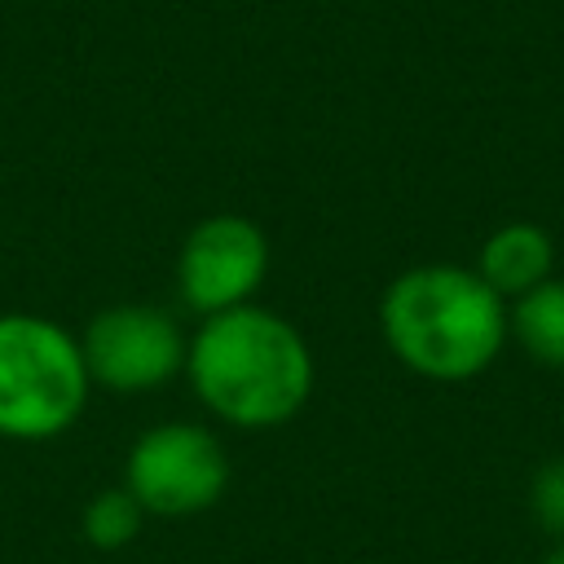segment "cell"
Instances as JSON below:
<instances>
[{"mask_svg":"<svg viewBox=\"0 0 564 564\" xmlns=\"http://www.w3.org/2000/svg\"><path fill=\"white\" fill-rule=\"evenodd\" d=\"M269 278V238L238 212L203 216L176 251V295L189 313L216 317L256 304Z\"/></svg>","mask_w":564,"mask_h":564,"instance_id":"cell-6","label":"cell"},{"mask_svg":"<svg viewBox=\"0 0 564 564\" xmlns=\"http://www.w3.org/2000/svg\"><path fill=\"white\" fill-rule=\"evenodd\" d=\"M141 520H145L141 502L119 485V489H101V494L88 498L79 529H84L88 546H97V551H123L128 542H137Z\"/></svg>","mask_w":564,"mask_h":564,"instance_id":"cell-9","label":"cell"},{"mask_svg":"<svg viewBox=\"0 0 564 564\" xmlns=\"http://www.w3.org/2000/svg\"><path fill=\"white\" fill-rule=\"evenodd\" d=\"M542 564H564V542H555V551H551Z\"/></svg>","mask_w":564,"mask_h":564,"instance_id":"cell-11","label":"cell"},{"mask_svg":"<svg viewBox=\"0 0 564 564\" xmlns=\"http://www.w3.org/2000/svg\"><path fill=\"white\" fill-rule=\"evenodd\" d=\"M84 366L93 388H106L115 397L159 392L176 375H185L189 335L181 330L176 313L163 304H110L97 308L79 335Z\"/></svg>","mask_w":564,"mask_h":564,"instance_id":"cell-5","label":"cell"},{"mask_svg":"<svg viewBox=\"0 0 564 564\" xmlns=\"http://www.w3.org/2000/svg\"><path fill=\"white\" fill-rule=\"evenodd\" d=\"M379 335L388 352L436 383L485 375L511 339L507 300L467 264H414L383 286Z\"/></svg>","mask_w":564,"mask_h":564,"instance_id":"cell-2","label":"cell"},{"mask_svg":"<svg viewBox=\"0 0 564 564\" xmlns=\"http://www.w3.org/2000/svg\"><path fill=\"white\" fill-rule=\"evenodd\" d=\"M229 485V458L212 427L167 419L145 427L123 458V489L145 516H198L220 502Z\"/></svg>","mask_w":564,"mask_h":564,"instance_id":"cell-4","label":"cell"},{"mask_svg":"<svg viewBox=\"0 0 564 564\" xmlns=\"http://www.w3.org/2000/svg\"><path fill=\"white\" fill-rule=\"evenodd\" d=\"M529 511L542 533L564 542V458H546L529 480Z\"/></svg>","mask_w":564,"mask_h":564,"instance_id":"cell-10","label":"cell"},{"mask_svg":"<svg viewBox=\"0 0 564 564\" xmlns=\"http://www.w3.org/2000/svg\"><path fill=\"white\" fill-rule=\"evenodd\" d=\"M93 392L79 335L44 313H0V436L53 441Z\"/></svg>","mask_w":564,"mask_h":564,"instance_id":"cell-3","label":"cell"},{"mask_svg":"<svg viewBox=\"0 0 564 564\" xmlns=\"http://www.w3.org/2000/svg\"><path fill=\"white\" fill-rule=\"evenodd\" d=\"M511 339L551 370H564V278H546L507 304Z\"/></svg>","mask_w":564,"mask_h":564,"instance_id":"cell-8","label":"cell"},{"mask_svg":"<svg viewBox=\"0 0 564 564\" xmlns=\"http://www.w3.org/2000/svg\"><path fill=\"white\" fill-rule=\"evenodd\" d=\"M185 379L212 419L242 432H269L308 405L317 366L300 326L264 304H242L198 322L185 352Z\"/></svg>","mask_w":564,"mask_h":564,"instance_id":"cell-1","label":"cell"},{"mask_svg":"<svg viewBox=\"0 0 564 564\" xmlns=\"http://www.w3.org/2000/svg\"><path fill=\"white\" fill-rule=\"evenodd\" d=\"M476 273L511 304L524 291L542 286L546 278H555V242L542 225L533 220H507L498 225L480 251H476Z\"/></svg>","mask_w":564,"mask_h":564,"instance_id":"cell-7","label":"cell"}]
</instances>
